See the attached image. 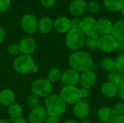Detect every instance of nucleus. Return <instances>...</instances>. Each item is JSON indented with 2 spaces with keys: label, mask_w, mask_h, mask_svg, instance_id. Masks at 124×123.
Segmentation results:
<instances>
[{
  "label": "nucleus",
  "mask_w": 124,
  "mask_h": 123,
  "mask_svg": "<svg viewBox=\"0 0 124 123\" xmlns=\"http://www.w3.org/2000/svg\"><path fill=\"white\" fill-rule=\"evenodd\" d=\"M85 43L84 35L80 30L70 29L65 36V45L67 48L73 51H78Z\"/></svg>",
  "instance_id": "4"
},
{
  "label": "nucleus",
  "mask_w": 124,
  "mask_h": 123,
  "mask_svg": "<svg viewBox=\"0 0 124 123\" xmlns=\"http://www.w3.org/2000/svg\"><path fill=\"white\" fill-rule=\"evenodd\" d=\"M80 94H81V99H86L90 95V91H89V89L81 88H80Z\"/></svg>",
  "instance_id": "38"
},
{
  "label": "nucleus",
  "mask_w": 124,
  "mask_h": 123,
  "mask_svg": "<svg viewBox=\"0 0 124 123\" xmlns=\"http://www.w3.org/2000/svg\"><path fill=\"white\" fill-rule=\"evenodd\" d=\"M68 65L70 68L78 72H84L92 70L94 61L92 57L86 51H76L73 52L68 58Z\"/></svg>",
  "instance_id": "1"
},
{
  "label": "nucleus",
  "mask_w": 124,
  "mask_h": 123,
  "mask_svg": "<svg viewBox=\"0 0 124 123\" xmlns=\"http://www.w3.org/2000/svg\"><path fill=\"white\" fill-rule=\"evenodd\" d=\"M118 95L119 96L121 99L124 102V86L119 88V91H118Z\"/></svg>",
  "instance_id": "40"
},
{
  "label": "nucleus",
  "mask_w": 124,
  "mask_h": 123,
  "mask_svg": "<svg viewBox=\"0 0 124 123\" xmlns=\"http://www.w3.org/2000/svg\"><path fill=\"white\" fill-rule=\"evenodd\" d=\"M86 10L91 14H96L100 10V5L97 1H90L86 2Z\"/></svg>",
  "instance_id": "30"
},
{
  "label": "nucleus",
  "mask_w": 124,
  "mask_h": 123,
  "mask_svg": "<svg viewBox=\"0 0 124 123\" xmlns=\"http://www.w3.org/2000/svg\"><path fill=\"white\" fill-rule=\"evenodd\" d=\"M121 15H122V17H123V19H124V8L121 9Z\"/></svg>",
  "instance_id": "48"
},
{
  "label": "nucleus",
  "mask_w": 124,
  "mask_h": 123,
  "mask_svg": "<svg viewBox=\"0 0 124 123\" xmlns=\"http://www.w3.org/2000/svg\"><path fill=\"white\" fill-rule=\"evenodd\" d=\"M45 123H60V120L58 117L48 116L45 120Z\"/></svg>",
  "instance_id": "37"
},
{
  "label": "nucleus",
  "mask_w": 124,
  "mask_h": 123,
  "mask_svg": "<svg viewBox=\"0 0 124 123\" xmlns=\"http://www.w3.org/2000/svg\"><path fill=\"white\" fill-rule=\"evenodd\" d=\"M111 35L118 42H124V19L122 18L113 24Z\"/></svg>",
  "instance_id": "22"
},
{
  "label": "nucleus",
  "mask_w": 124,
  "mask_h": 123,
  "mask_svg": "<svg viewBox=\"0 0 124 123\" xmlns=\"http://www.w3.org/2000/svg\"><path fill=\"white\" fill-rule=\"evenodd\" d=\"M101 36L96 31L92 35L87 36L85 39V43L88 49L94 50L98 49V41Z\"/></svg>",
  "instance_id": "26"
},
{
  "label": "nucleus",
  "mask_w": 124,
  "mask_h": 123,
  "mask_svg": "<svg viewBox=\"0 0 124 123\" xmlns=\"http://www.w3.org/2000/svg\"><path fill=\"white\" fill-rule=\"evenodd\" d=\"M39 20L32 14H25L21 20V25L23 31L28 34H33L38 30Z\"/></svg>",
  "instance_id": "8"
},
{
  "label": "nucleus",
  "mask_w": 124,
  "mask_h": 123,
  "mask_svg": "<svg viewBox=\"0 0 124 123\" xmlns=\"http://www.w3.org/2000/svg\"><path fill=\"white\" fill-rule=\"evenodd\" d=\"M68 10L72 15L77 17L86 12V1L85 0H73L68 6Z\"/></svg>",
  "instance_id": "16"
},
{
  "label": "nucleus",
  "mask_w": 124,
  "mask_h": 123,
  "mask_svg": "<svg viewBox=\"0 0 124 123\" xmlns=\"http://www.w3.org/2000/svg\"><path fill=\"white\" fill-rule=\"evenodd\" d=\"M53 90L52 83L47 79H38L31 84V91L39 98H46L52 94Z\"/></svg>",
  "instance_id": "5"
},
{
  "label": "nucleus",
  "mask_w": 124,
  "mask_h": 123,
  "mask_svg": "<svg viewBox=\"0 0 124 123\" xmlns=\"http://www.w3.org/2000/svg\"><path fill=\"white\" fill-rule=\"evenodd\" d=\"M15 99L14 92L9 88H4L0 91V104L9 107L14 104Z\"/></svg>",
  "instance_id": "20"
},
{
  "label": "nucleus",
  "mask_w": 124,
  "mask_h": 123,
  "mask_svg": "<svg viewBox=\"0 0 124 123\" xmlns=\"http://www.w3.org/2000/svg\"><path fill=\"white\" fill-rule=\"evenodd\" d=\"M39 71V67L36 65L33 68V70H32V72H37Z\"/></svg>",
  "instance_id": "45"
},
{
  "label": "nucleus",
  "mask_w": 124,
  "mask_h": 123,
  "mask_svg": "<svg viewBox=\"0 0 124 123\" xmlns=\"http://www.w3.org/2000/svg\"><path fill=\"white\" fill-rule=\"evenodd\" d=\"M113 27V22L107 18H101L97 20L96 30L100 36L111 34Z\"/></svg>",
  "instance_id": "18"
},
{
  "label": "nucleus",
  "mask_w": 124,
  "mask_h": 123,
  "mask_svg": "<svg viewBox=\"0 0 124 123\" xmlns=\"http://www.w3.org/2000/svg\"><path fill=\"white\" fill-rule=\"evenodd\" d=\"M54 28V21L47 16L41 17L38 22V30L42 34L50 33Z\"/></svg>",
  "instance_id": "21"
},
{
  "label": "nucleus",
  "mask_w": 124,
  "mask_h": 123,
  "mask_svg": "<svg viewBox=\"0 0 124 123\" xmlns=\"http://www.w3.org/2000/svg\"><path fill=\"white\" fill-rule=\"evenodd\" d=\"M60 80L64 86H76L80 80V74L76 70L69 68L62 72Z\"/></svg>",
  "instance_id": "9"
},
{
  "label": "nucleus",
  "mask_w": 124,
  "mask_h": 123,
  "mask_svg": "<svg viewBox=\"0 0 124 123\" xmlns=\"http://www.w3.org/2000/svg\"><path fill=\"white\" fill-rule=\"evenodd\" d=\"M48 117V114L45 107L39 105L33 108L28 114V121L30 123H43Z\"/></svg>",
  "instance_id": "10"
},
{
  "label": "nucleus",
  "mask_w": 124,
  "mask_h": 123,
  "mask_svg": "<svg viewBox=\"0 0 124 123\" xmlns=\"http://www.w3.org/2000/svg\"><path fill=\"white\" fill-rule=\"evenodd\" d=\"M54 29L60 33H67L70 29V20L64 16L59 17L54 20Z\"/></svg>",
  "instance_id": "17"
},
{
  "label": "nucleus",
  "mask_w": 124,
  "mask_h": 123,
  "mask_svg": "<svg viewBox=\"0 0 124 123\" xmlns=\"http://www.w3.org/2000/svg\"><path fill=\"white\" fill-rule=\"evenodd\" d=\"M104 7L110 12H121L124 7V0H104Z\"/></svg>",
  "instance_id": "23"
},
{
  "label": "nucleus",
  "mask_w": 124,
  "mask_h": 123,
  "mask_svg": "<svg viewBox=\"0 0 124 123\" xmlns=\"http://www.w3.org/2000/svg\"><path fill=\"white\" fill-rule=\"evenodd\" d=\"M11 123H28L27 122V120L24 118H23L22 117H19V118H17V119H15L12 120V122Z\"/></svg>",
  "instance_id": "41"
},
{
  "label": "nucleus",
  "mask_w": 124,
  "mask_h": 123,
  "mask_svg": "<svg viewBox=\"0 0 124 123\" xmlns=\"http://www.w3.org/2000/svg\"><path fill=\"white\" fill-rule=\"evenodd\" d=\"M60 96L67 104H75L81 100L80 88L76 86H63L60 92Z\"/></svg>",
  "instance_id": "6"
},
{
  "label": "nucleus",
  "mask_w": 124,
  "mask_h": 123,
  "mask_svg": "<svg viewBox=\"0 0 124 123\" xmlns=\"http://www.w3.org/2000/svg\"><path fill=\"white\" fill-rule=\"evenodd\" d=\"M97 116L102 123H113L117 117L114 109L109 107H101L98 110Z\"/></svg>",
  "instance_id": "12"
},
{
  "label": "nucleus",
  "mask_w": 124,
  "mask_h": 123,
  "mask_svg": "<svg viewBox=\"0 0 124 123\" xmlns=\"http://www.w3.org/2000/svg\"><path fill=\"white\" fill-rule=\"evenodd\" d=\"M100 91L105 96L108 98H113L118 94L119 88L113 83L107 81L101 86Z\"/></svg>",
  "instance_id": "19"
},
{
  "label": "nucleus",
  "mask_w": 124,
  "mask_h": 123,
  "mask_svg": "<svg viewBox=\"0 0 124 123\" xmlns=\"http://www.w3.org/2000/svg\"><path fill=\"white\" fill-rule=\"evenodd\" d=\"M5 36H6V33H5V30L4 29L0 26V43L4 40L5 38Z\"/></svg>",
  "instance_id": "39"
},
{
  "label": "nucleus",
  "mask_w": 124,
  "mask_h": 123,
  "mask_svg": "<svg viewBox=\"0 0 124 123\" xmlns=\"http://www.w3.org/2000/svg\"><path fill=\"white\" fill-rule=\"evenodd\" d=\"M80 123H92V122L90 120H84L81 121Z\"/></svg>",
  "instance_id": "47"
},
{
  "label": "nucleus",
  "mask_w": 124,
  "mask_h": 123,
  "mask_svg": "<svg viewBox=\"0 0 124 123\" xmlns=\"http://www.w3.org/2000/svg\"><path fill=\"white\" fill-rule=\"evenodd\" d=\"M73 112L78 119L83 120L89 116L90 113V106L87 101L80 100L74 104Z\"/></svg>",
  "instance_id": "14"
},
{
  "label": "nucleus",
  "mask_w": 124,
  "mask_h": 123,
  "mask_svg": "<svg viewBox=\"0 0 124 123\" xmlns=\"http://www.w3.org/2000/svg\"><path fill=\"white\" fill-rule=\"evenodd\" d=\"M8 114L13 120L21 117L23 115V108L19 104L14 103L8 107Z\"/></svg>",
  "instance_id": "27"
},
{
  "label": "nucleus",
  "mask_w": 124,
  "mask_h": 123,
  "mask_svg": "<svg viewBox=\"0 0 124 123\" xmlns=\"http://www.w3.org/2000/svg\"><path fill=\"white\" fill-rule=\"evenodd\" d=\"M115 60L117 71L124 74V52H121V54H119Z\"/></svg>",
  "instance_id": "31"
},
{
  "label": "nucleus",
  "mask_w": 124,
  "mask_h": 123,
  "mask_svg": "<svg viewBox=\"0 0 124 123\" xmlns=\"http://www.w3.org/2000/svg\"><path fill=\"white\" fill-rule=\"evenodd\" d=\"M0 123H11L9 120H5V119H1L0 120Z\"/></svg>",
  "instance_id": "46"
},
{
  "label": "nucleus",
  "mask_w": 124,
  "mask_h": 123,
  "mask_svg": "<svg viewBox=\"0 0 124 123\" xmlns=\"http://www.w3.org/2000/svg\"><path fill=\"white\" fill-rule=\"evenodd\" d=\"M44 105L48 116L59 117L65 112L67 109V104L57 94H51L47 96L45 99Z\"/></svg>",
  "instance_id": "2"
},
{
  "label": "nucleus",
  "mask_w": 124,
  "mask_h": 123,
  "mask_svg": "<svg viewBox=\"0 0 124 123\" xmlns=\"http://www.w3.org/2000/svg\"><path fill=\"white\" fill-rule=\"evenodd\" d=\"M20 53L23 54L31 55L35 52L37 45L36 41L31 37H25L18 43Z\"/></svg>",
  "instance_id": "13"
},
{
  "label": "nucleus",
  "mask_w": 124,
  "mask_h": 123,
  "mask_svg": "<svg viewBox=\"0 0 124 123\" xmlns=\"http://www.w3.org/2000/svg\"><path fill=\"white\" fill-rule=\"evenodd\" d=\"M108 81L116 84L118 88L124 86V74L118 71L108 73Z\"/></svg>",
  "instance_id": "25"
},
{
  "label": "nucleus",
  "mask_w": 124,
  "mask_h": 123,
  "mask_svg": "<svg viewBox=\"0 0 124 123\" xmlns=\"http://www.w3.org/2000/svg\"><path fill=\"white\" fill-rule=\"evenodd\" d=\"M35 65V61L31 55L23 54L16 57L12 65L14 70L20 74L31 72Z\"/></svg>",
  "instance_id": "3"
},
{
  "label": "nucleus",
  "mask_w": 124,
  "mask_h": 123,
  "mask_svg": "<svg viewBox=\"0 0 124 123\" xmlns=\"http://www.w3.org/2000/svg\"><path fill=\"white\" fill-rule=\"evenodd\" d=\"M114 110L117 116H124V102H118L115 105Z\"/></svg>",
  "instance_id": "34"
},
{
  "label": "nucleus",
  "mask_w": 124,
  "mask_h": 123,
  "mask_svg": "<svg viewBox=\"0 0 124 123\" xmlns=\"http://www.w3.org/2000/svg\"><path fill=\"white\" fill-rule=\"evenodd\" d=\"M113 123H124V116H117L116 119Z\"/></svg>",
  "instance_id": "42"
},
{
  "label": "nucleus",
  "mask_w": 124,
  "mask_h": 123,
  "mask_svg": "<svg viewBox=\"0 0 124 123\" xmlns=\"http://www.w3.org/2000/svg\"><path fill=\"white\" fill-rule=\"evenodd\" d=\"M117 50L121 51L122 52H124V42H118Z\"/></svg>",
  "instance_id": "43"
},
{
  "label": "nucleus",
  "mask_w": 124,
  "mask_h": 123,
  "mask_svg": "<svg viewBox=\"0 0 124 123\" xmlns=\"http://www.w3.org/2000/svg\"><path fill=\"white\" fill-rule=\"evenodd\" d=\"M96 82L97 75L92 70L82 72V74L80 75L79 83L81 84V86L84 88L90 89L96 84Z\"/></svg>",
  "instance_id": "15"
},
{
  "label": "nucleus",
  "mask_w": 124,
  "mask_h": 123,
  "mask_svg": "<svg viewBox=\"0 0 124 123\" xmlns=\"http://www.w3.org/2000/svg\"><path fill=\"white\" fill-rule=\"evenodd\" d=\"M62 76V72L59 68L53 67L51 68L47 72V80L51 83H55L60 80Z\"/></svg>",
  "instance_id": "28"
},
{
  "label": "nucleus",
  "mask_w": 124,
  "mask_h": 123,
  "mask_svg": "<svg viewBox=\"0 0 124 123\" xmlns=\"http://www.w3.org/2000/svg\"><path fill=\"white\" fill-rule=\"evenodd\" d=\"M97 27V20L92 16H86L81 20L80 30L84 36H89L94 33Z\"/></svg>",
  "instance_id": "11"
},
{
  "label": "nucleus",
  "mask_w": 124,
  "mask_h": 123,
  "mask_svg": "<svg viewBox=\"0 0 124 123\" xmlns=\"http://www.w3.org/2000/svg\"><path fill=\"white\" fill-rule=\"evenodd\" d=\"M56 1L57 0H40V3L45 8H51L55 4Z\"/></svg>",
  "instance_id": "36"
},
{
  "label": "nucleus",
  "mask_w": 124,
  "mask_h": 123,
  "mask_svg": "<svg viewBox=\"0 0 124 123\" xmlns=\"http://www.w3.org/2000/svg\"><path fill=\"white\" fill-rule=\"evenodd\" d=\"M118 41L111 35L101 36L98 41V49L105 53L112 52L117 49Z\"/></svg>",
  "instance_id": "7"
},
{
  "label": "nucleus",
  "mask_w": 124,
  "mask_h": 123,
  "mask_svg": "<svg viewBox=\"0 0 124 123\" xmlns=\"http://www.w3.org/2000/svg\"><path fill=\"white\" fill-rule=\"evenodd\" d=\"M26 102L28 106L33 109L40 105V98L38 96L33 94L28 96Z\"/></svg>",
  "instance_id": "29"
},
{
  "label": "nucleus",
  "mask_w": 124,
  "mask_h": 123,
  "mask_svg": "<svg viewBox=\"0 0 124 123\" xmlns=\"http://www.w3.org/2000/svg\"><path fill=\"white\" fill-rule=\"evenodd\" d=\"M8 53L12 56H18L20 53L19 45L17 43H11L7 47Z\"/></svg>",
  "instance_id": "32"
},
{
  "label": "nucleus",
  "mask_w": 124,
  "mask_h": 123,
  "mask_svg": "<svg viewBox=\"0 0 124 123\" xmlns=\"http://www.w3.org/2000/svg\"><path fill=\"white\" fill-rule=\"evenodd\" d=\"M64 123H78L77 121L74 120H65Z\"/></svg>",
  "instance_id": "44"
},
{
  "label": "nucleus",
  "mask_w": 124,
  "mask_h": 123,
  "mask_svg": "<svg viewBox=\"0 0 124 123\" xmlns=\"http://www.w3.org/2000/svg\"><path fill=\"white\" fill-rule=\"evenodd\" d=\"M80 25H81V20L78 17H74L70 20V26L71 29L74 30H80Z\"/></svg>",
  "instance_id": "35"
},
{
  "label": "nucleus",
  "mask_w": 124,
  "mask_h": 123,
  "mask_svg": "<svg viewBox=\"0 0 124 123\" xmlns=\"http://www.w3.org/2000/svg\"><path fill=\"white\" fill-rule=\"evenodd\" d=\"M12 0H0V13L5 12L10 7Z\"/></svg>",
  "instance_id": "33"
},
{
  "label": "nucleus",
  "mask_w": 124,
  "mask_h": 123,
  "mask_svg": "<svg viewBox=\"0 0 124 123\" xmlns=\"http://www.w3.org/2000/svg\"><path fill=\"white\" fill-rule=\"evenodd\" d=\"M100 67H102V69L104 71H105L108 73L117 71L116 60L111 57L103 58L100 62Z\"/></svg>",
  "instance_id": "24"
}]
</instances>
